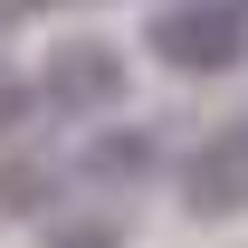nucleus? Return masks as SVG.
<instances>
[{
  "label": "nucleus",
  "instance_id": "obj_1",
  "mask_svg": "<svg viewBox=\"0 0 248 248\" xmlns=\"http://www.w3.org/2000/svg\"><path fill=\"white\" fill-rule=\"evenodd\" d=\"M143 48L172 77H229L248 58V0H162L153 29H143Z\"/></svg>",
  "mask_w": 248,
  "mask_h": 248
},
{
  "label": "nucleus",
  "instance_id": "obj_2",
  "mask_svg": "<svg viewBox=\"0 0 248 248\" xmlns=\"http://www.w3.org/2000/svg\"><path fill=\"white\" fill-rule=\"evenodd\" d=\"M182 210L210 219V229H229V219H248V124H219V134H201L182 153Z\"/></svg>",
  "mask_w": 248,
  "mask_h": 248
},
{
  "label": "nucleus",
  "instance_id": "obj_3",
  "mask_svg": "<svg viewBox=\"0 0 248 248\" xmlns=\"http://www.w3.org/2000/svg\"><path fill=\"white\" fill-rule=\"evenodd\" d=\"M38 95L58 105V115H115L124 105V48H105V38H67V48H48V67H38Z\"/></svg>",
  "mask_w": 248,
  "mask_h": 248
},
{
  "label": "nucleus",
  "instance_id": "obj_4",
  "mask_svg": "<svg viewBox=\"0 0 248 248\" xmlns=\"http://www.w3.org/2000/svg\"><path fill=\"white\" fill-rule=\"evenodd\" d=\"M153 134H95L86 143V182H143V172H153Z\"/></svg>",
  "mask_w": 248,
  "mask_h": 248
},
{
  "label": "nucleus",
  "instance_id": "obj_5",
  "mask_svg": "<svg viewBox=\"0 0 248 248\" xmlns=\"http://www.w3.org/2000/svg\"><path fill=\"white\" fill-rule=\"evenodd\" d=\"M38 248H124V219L115 210H77V219H48Z\"/></svg>",
  "mask_w": 248,
  "mask_h": 248
}]
</instances>
